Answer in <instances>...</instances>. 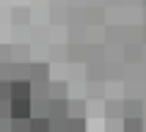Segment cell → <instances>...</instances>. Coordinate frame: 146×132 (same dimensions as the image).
<instances>
[{
	"mask_svg": "<svg viewBox=\"0 0 146 132\" xmlns=\"http://www.w3.org/2000/svg\"><path fill=\"white\" fill-rule=\"evenodd\" d=\"M11 118H31V105L28 99H11Z\"/></svg>",
	"mask_w": 146,
	"mask_h": 132,
	"instance_id": "cell-1",
	"label": "cell"
},
{
	"mask_svg": "<svg viewBox=\"0 0 146 132\" xmlns=\"http://www.w3.org/2000/svg\"><path fill=\"white\" fill-rule=\"evenodd\" d=\"M124 132H141V121H135V118H127V124H124Z\"/></svg>",
	"mask_w": 146,
	"mask_h": 132,
	"instance_id": "cell-4",
	"label": "cell"
},
{
	"mask_svg": "<svg viewBox=\"0 0 146 132\" xmlns=\"http://www.w3.org/2000/svg\"><path fill=\"white\" fill-rule=\"evenodd\" d=\"M11 132H31V118H11Z\"/></svg>",
	"mask_w": 146,
	"mask_h": 132,
	"instance_id": "cell-3",
	"label": "cell"
},
{
	"mask_svg": "<svg viewBox=\"0 0 146 132\" xmlns=\"http://www.w3.org/2000/svg\"><path fill=\"white\" fill-rule=\"evenodd\" d=\"M28 96H31L28 82H11V99H28Z\"/></svg>",
	"mask_w": 146,
	"mask_h": 132,
	"instance_id": "cell-2",
	"label": "cell"
}]
</instances>
